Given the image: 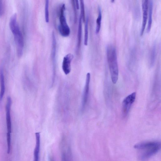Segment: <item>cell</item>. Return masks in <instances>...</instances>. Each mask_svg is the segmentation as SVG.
I'll use <instances>...</instances> for the list:
<instances>
[{
    "label": "cell",
    "mask_w": 161,
    "mask_h": 161,
    "mask_svg": "<svg viewBox=\"0 0 161 161\" xmlns=\"http://www.w3.org/2000/svg\"><path fill=\"white\" fill-rule=\"evenodd\" d=\"M141 161L147 160L157 153L161 148L160 142L157 141H147L136 144L134 146Z\"/></svg>",
    "instance_id": "cell-1"
},
{
    "label": "cell",
    "mask_w": 161,
    "mask_h": 161,
    "mask_svg": "<svg viewBox=\"0 0 161 161\" xmlns=\"http://www.w3.org/2000/svg\"><path fill=\"white\" fill-rule=\"evenodd\" d=\"M107 57L111 80L113 83L115 84L118 79L119 69L116 50L113 45L107 46Z\"/></svg>",
    "instance_id": "cell-2"
},
{
    "label": "cell",
    "mask_w": 161,
    "mask_h": 161,
    "mask_svg": "<svg viewBox=\"0 0 161 161\" xmlns=\"http://www.w3.org/2000/svg\"><path fill=\"white\" fill-rule=\"evenodd\" d=\"M13 33L16 45L17 55L21 57L23 53L24 40L22 32L18 24L10 29Z\"/></svg>",
    "instance_id": "cell-3"
},
{
    "label": "cell",
    "mask_w": 161,
    "mask_h": 161,
    "mask_svg": "<svg viewBox=\"0 0 161 161\" xmlns=\"http://www.w3.org/2000/svg\"><path fill=\"white\" fill-rule=\"evenodd\" d=\"M65 5L63 4L60 10L59 18L60 24L58 27V30L62 36L67 37L70 34V29L66 21L65 14Z\"/></svg>",
    "instance_id": "cell-4"
},
{
    "label": "cell",
    "mask_w": 161,
    "mask_h": 161,
    "mask_svg": "<svg viewBox=\"0 0 161 161\" xmlns=\"http://www.w3.org/2000/svg\"><path fill=\"white\" fill-rule=\"evenodd\" d=\"M136 92H133L127 96L122 103V111L123 116L126 117L134 103L136 97Z\"/></svg>",
    "instance_id": "cell-5"
},
{
    "label": "cell",
    "mask_w": 161,
    "mask_h": 161,
    "mask_svg": "<svg viewBox=\"0 0 161 161\" xmlns=\"http://www.w3.org/2000/svg\"><path fill=\"white\" fill-rule=\"evenodd\" d=\"M11 104V99L10 97L8 96L7 97L6 107V121L7 129V135H11L12 124L10 114V108Z\"/></svg>",
    "instance_id": "cell-6"
},
{
    "label": "cell",
    "mask_w": 161,
    "mask_h": 161,
    "mask_svg": "<svg viewBox=\"0 0 161 161\" xmlns=\"http://www.w3.org/2000/svg\"><path fill=\"white\" fill-rule=\"evenodd\" d=\"M142 26L140 32V36H142L143 33L147 20L148 9V0H142Z\"/></svg>",
    "instance_id": "cell-7"
},
{
    "label": "cell",
    "mask_w": 161,
    "mask_h": 161,
    "mask_svg": "<svg viewBox=\"0 0 161 161\" xmlns=\"http://www.w3.org/2000/svg\"><path fill=\"white\" fill-rule=\"evenodd\" d=\"M90 77V73H88L86 75V83L83 93L81 104V110H83L84 109L88 100L89 91Z\"/></svg>",
    "instance_id": "cell-8"
},
{
    "label": "cell",
    "mask_w": 161,
    "mask_h": 161,
    "mask_svg": "<svg viewBox=\"0 0 161 161\" xmlns=\"http://www.w3.org/2000/svg\"><path fill=\"white\" fill-rule=\"evenodd\" d=\"M73 58V55L69 53L66 55L63 58L62 68L64 73L66 75L69 74L71 71V63Z\"/></svg>",
    "instance_id": "cell-9"
},
{
    "label": "cell",
    "mask_w": 161,
    "mask_h": 161,
    "mask_svg": "<svg viewBox=\"0 0 161 161\" xmlns=\"http://www.w3.org/2000/svg\"><path fill=\"white\" fill-rule=\"evenodd\" d=\"M36 144L34 152V161H39L40 146V136L39 132L36 133Z\"/></svg>",
    "instance_id": "cell-10"
},
{
    "label": "cell",
    "mask_w": 161,
    "mask_h": 161,
    "mask_svg": "<svg viewBox=\"0 0 161 161\" xmlns=\"http://www.w3.org/2000/svg\"><path fill=\"white\" fill-rule=\"evenodd\" d=\"M153 2L152 0H148V18L147 31L149 32L151 28L152 22V13Z\"/></svg>",
    "instance_id": "cell-11"
},
{
    "label": "cell",
    "mask_w": 161,
    "mask_h": 161,
    "mask_svg": "<svg viewBox=\"0 0 161 161\" xmlns=\"http://www.w3.org/2000/svg\"><path fill=\"white\" fill-rule=\"evenodd\" d=\"M0 101L2 100L5 91L4 78L3 70L2 68H0Z\"/></svg>",
    "instance_id": "cell-12"
},
{
    "label": "cell",
    "mask_w": 161,
    "mask_h": 161,
    "mask_svg": "<svg viewBox=\"0 0 161 161\" xmlns=\"http://www.w3.org/2000/svg\"><path fill=\"white\" fill-rule=\"evenodd\" d=\"M101 11L100 8L99 7L98 9V15L96 21V33L97 34L100 31L101 25Z\"/></svg>",
    "instance_id": "cell-13"
},
{
    "label": "cell",
    "mask_w": 161,
    "mask_h": 161,
    "mask_svg": "<svg viewBox=\"0 0 161 161\" xmlns=\"http://www.w3.org/2000/svg\"><path fill=\"white\" fill-rule=\"evenodd\" d=\"M82 20L81 17L80 16L78 31V47L80 46L81 42L82 29Z\"/></svg>",
    "instance_id": "cell-14"
},
{
    "label": "cell",
    "mask_w": 161,
    "mask_h": 161,
    "mask_svg": "<svg viewBox=\"0 0 161 161\" xmlns=\"http://www.w3.org/2000/svg\"><path fill=\"white\" fill-rule=\"evenodd\" d=\"M88 17H87L86 19L85 25L84 44L85 46L87 45L88 41Z\"/></svg>",
    "instance_id": "cell-15"
},
{
    "label": "cell",
    "mask_w": 161,
    "mask_h": 161,
    "mask_svg": "<svg viewBox=\"0 0 161 161\" xmlns=\"http://www.w3.org/2000/svg\"><path fill=\"white\" fill-rule=\"evenodd\" d=\"M156 56V47L154 45L152 47L150 55V63L151 66H153L155 61Z\"/></svg>",
    "instance_id": "cell-16"
},
{
    "label": "cell",
    "mask_w": 161,
    "mask_h": 161,
    "mask_svg": "<svg viewBox=\"0 0 161 161\" xmlns=\"http://www.w3.org/2000/svg\"><path fill=\"white\" fill-rule=\"evenodd\" d=\"M80 16L81 17L83 22H85L86 20V17L85 11L84 4V1L80 0Z\"/></svg>",
    "instance_id": "cell-17"
},
{
    "label": "cell",
    "mask_w": 161,
    "mask_h": 161,
    "mask_svg": "<svg viewBox=\"0 0 161 161\" xmlns=\"http://www.w3.org/2000/svg\"><path fill=\"white\" fill-rule=\"evenodd\" d=\"M49 1H45V19L46 22L48 23L49 21Z\"/></svg>",
    "instance_id": "cell-18"
},
{
    "label": "cell",
    "mask_w": 161,
    "mask_h": 161,
    "mask_svg": "<svg viewBox=\"0 0 161 161\" xmlns=\"http://www.w3.org/2000/svg\"><path fill=\"white\" fill-rule=\"evenodd\" d=\"M61 158L62 161H69L68 155L65 152H64L62 153Z\"/></svg>",
    "instance_id": "cell-19"
},
{
    "label": "cell",
    "mask_w": 161,
    "mask_h": 161,
    "mask_svg": "<svg viewBox=\"0 0 161 161\" xmlns=\"http://www.w3.org/2000/svg\"><path fill=\"white\" fill-rule=\"evenodd\" d=\"M3 13V5L2 1L0 0V17H1Z\"/></svg>",
    "instance_id": "cell-20"
},
{
    "label": "cell",
    "mask_w": 161,
    "mask_h": 161,
    "mask_svg": "<svg viewBox=\"0 0 161 161\" xmlns=\"http://www.w3.org/2000/svg\"><path fill=\"white\" fill-rule=\"evenodd\" d=\"M75 7L77 8V9H79V2L78 0H75Z\"/></svg>",
    "instance_id": "cell-21"
},
{
    "label": "cell",
    "mask_w": 161,
    "mask_h": 161,
    "mask_svg": "<svg viewBox=\"0 0 161 161\" xmlns=\"http://www.w3.org/2000/svg\"><path fill=\"white\" fill-rule=\"evenodd\" d=\"M49 161H54L53 158L52 157H50L49 158Z\"/></svg>",
    "instance_id": "cell-22"
}]
</instances>
